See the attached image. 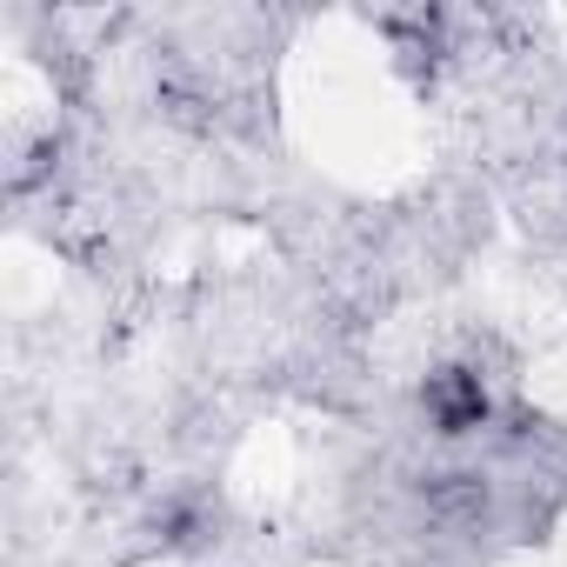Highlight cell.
<instances>
[{
    "label": "cell",
    "instance_id": "1",
    "mask_svg": "<svg viewBox=\"0 0 567 567\" xmlns=\"http://www.w3.org/2000/svg\"><path fill=\"white\" fill-rule=\"evenodd\" d=\"M421 408H427L434 434H447V441H461V434L487 427V414H494V401H487V388H481V374H474V368H441V374H427Z\"/></svg>",
    "mask_w": 567,
    "mask_h": 567
}]
</instances>
